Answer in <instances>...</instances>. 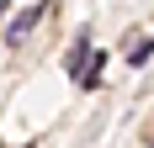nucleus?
I'll use <instances>...</instances> for the list:
<instances>
[{"instance_id": "obj_1", "label": "nucleus", "mask_w": 154, "mask_h": 148, "mask_svg": "<svg viewBox=\"0 0 154 148\" xmlns=\"http://www.w3.org/2000/svg\"><path fill=\"white\" fill-rule=\"evenodd\" d=\"M85 64H91V32H80L75 37V48H69V58H64V74H69V79H85Z\"/></svg>"}, {"instance_id": "obj_2", "label": "nucleus", "mask_w": 154, "mask_h": 148, "mask_svg": "<svg viewBox=\"0 0 154 148\" xmlns=\"http://www.w3.org/2000/svg\"><path fill=\"white\" fill-rule=\"evenodd\" d=\"M43 21V5H27V11H16V21H5V43H21L32 27Z\"/></svg>"}, {"instance_id": "obj_3", "label": "nucleus", "mask_w": 154, "mask_h": 148, "mask_svg": "<svg viewBox=\"0 0 154 148\" xmlns=\"http://www.w3.org/2000/svg\"><path fill=\"white\" fill-rule=\"evenodd\" d=\"M143 58H154V37L133 43V53H128V64H133V69H143Z\"/></svg>"}, {"instance_id": "obj_4", "label": "nucleus", "mask_w": 154, "mask_h": 148, "mask_svg": "<svg viewBox=\"0 0 154 148\" xmlns=\"http://www.w3.org/2000/svg\"><path fill=\"white\" fill-rule=\"evenodd\" d=\"M0 21H5V0H0Z\"/></svg>"}, {"instance_id": "obj_5", "label": "nucleus", "mask_w": 154, "mask_h": 148, "mask_svg": "<svg viewBox=\"0 0 154 148\" xmlns=\"http://www.w3.org/2000/svg\"><path fill=\"white\" fill-rule=\"evenodd\" d=\"M149 148H154V138H149Z\"/></svg>"}]
</instances>
